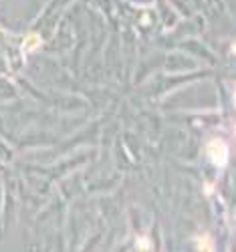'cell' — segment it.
Returning a JSON list of instances; mask_svg holds the SVG:
<instances>
[{"mask_svg":"<svg viewBox=\"0 0 236 252\" xmlns=\"http://www.w3.org/2000/svg\"><path fill=\"white\" fill-rule=\"evenodd\" d=\"M208 158L212 159L214 165H224L228 161V148L222 139H212L208 143Z\"/></svg>","mask_w":236,"mask_h":252,"instance_id":"obj_1","label":"cell"},{"mask_svg":"<svg viewBox=\"0 0 236 252\" xmlns=\"http://www.w3.org/2000/svg\"><path fill=\"white\" fill-rule=\"evenodd\" d=\"M40 45V38L36 36V34H31L27 40H25V45H23V49L25 51H33V49H36Z\"/></svg>","mask_w":236,"mask_h":252,"instance_id":"obj_2","label":"cell"},{"mask_svg":"<svg viewBox=\"0 0 236 252\" xmlns=\"http://www.w3.org/2000/svg\"><path fill=\"white\" fill-rule=\"evenodd\" d=\"M234 105H236V91H234Z\"/></svg>","mask_w":236,"mask_h":252,"instance_id":"obj_3","label":"cell"},{"mask_svg":"<svg viewBox=\"0 0 236 252\" xmlns=\"http://www.w3.org/2000/svg\"><path fill=\"white\" fill-rule=\"evenodd\" d=\"M234 51H236V45H234Z\"/></svg>","mask_w":236,"mask_h":252,"instance_id":"obj_4","label":"cell"}]
</instances>
